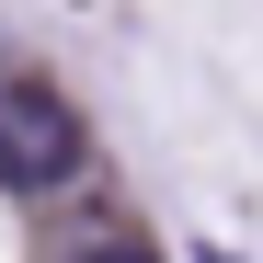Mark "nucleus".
Listing matches in <instances>:
<instances>
[{
  "label": "nucleus",
  "mask_w": 263,
  "mask_h": 263,
  "mask_svg": "<svg viewBox=\"0 0 263 263\" xmlns=\"http://www.w3.org/2000/svg\"><path fill=\"white\" fill-rule=\"evenodd\" d=\"M69 263H160V252H149V240H138V229H103V240H80V252H69Z\"/></svg>",
  "instance_id": "nucleus-2"
},
{
  "label": "nucleus",
  "mask_w": 263,
  "mask_h": 263,
  "mask_svg": "<svg viewBox=\"0 0 263 263\" xmlns=\"http://www.w3.org/2000/svg\"><path fill=\"white\" fill-rule=\"evenodd\" d=\"M92 172V138H80L69 92H46V80H0V183L12 195H58Z\"/></svg>",
  "instance_id": "nucleus-1"
}]
</instances>
